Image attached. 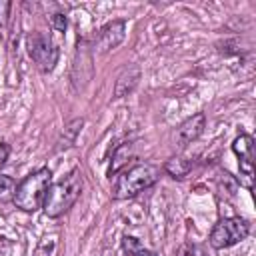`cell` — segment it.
<instances>
[{"mask_svg":"<svg viewBox=\"0 0 256 256\" xmlns=\"http://www.w3.org/2000/svg\"><path fill=\"white\" fill-rule=\"evenodd\" d=\"M80 192H82V174L78 168H74L62 180L50 184L46 198H44V204H42L44 214L50 218L62 216L64 212H68L74 206Z\"/></svg>","mask_w":256,"mask_h":256,"instance_id":"6da1fadb","label":"cell"},{"mask_svg":"<svg viewBox=\"0 0 256 256\" xmlns=\"http://www.w3.org/2000/svg\"><path fill=\"white\" fill-rule=\"evenodd\" d=\"M50 184H52L50 168H38L30 172L28 176H24L20 184H16V190L12 196L14 206L20 208L22 212H36L38 208H42Z\"/></svg>","mask_w":256,"mask_h":256,"instance_id":"7a4b0ae2","label":"cell"},{"mask_svg":"<svg viewBox=\"0 0 256 256\" xmlns=\"http://www.w3.org/2000/svg\"><path fill=\"white\" fill-rule=\"evenodd\" d=\"M158 176H160V168L154 166V164H136L128 170H124L116 182H114V188H112V198L116 200H126V198H132L136 194H140L142 190L154 186L158 182Z\"/></svg>","mask_w":256,"mask_h":256,"instance_id":"3957f363","label":"cell"},{"mask_svg":"<svg viewBox=\"0 0 256 256\" xmlns=\"http://www.w3.org/2000/svg\"><path fill=\"white\" fill-rule=\"evenodd\" d=\"M250 234V224L248 220L240 218V216H232V218H222L214 224L212 232H210V246L216 250L222 248H230L238 242H242L246 236Z\"/></svg>","mask_w":256,"mask_h":256,"instance_id":"277c9868","label":"cell"},{"mask_svg":"<svg viewBox=\"0 0 256 256\" xmlns=\"http://www.w3.org/2000/svg\"><path fill=\"white\" fill-rule=\"evenodd\" d=\"M26 48H28V56L32 58V62L36 64V68L40 72H52L56 62H58V48L54 46V42L44 36L42 32H32L26 38Z\"/></svg>","mask_w":256,"mask_h":256,"instance_id":"5b68a950","label":"cell"},{"mask_svg":"<svg viewBox=\"0 0 256 256\" xmlns=\"http://www.w3.org/2000/svg\"><path fill=\"white\" fill-rule=\"evenodd\" d=\"M232 150L238 156L240 174L244 176L242 184L252 190V176H254V140L250 134H240L232 142Z\"/></svg>","mask_w":256,"mask_h":256,"instance_id":"8992f818","label":"cell"},{"mask_svg":"<svg viewBox=\"0 0 256 256\" xmlns=\"http://www.w3.org/2000/svg\"><path fill=\"white\" fill-rule=\"evenodd\" d=\"M204 126H206V116H204V112L192 114L190 118H186V120L174 130V142H176L178 146H186V144L194 142V140L204 132Z\"/></svg>","mask_w":256,"mask_h":256,"instance_id":"52a82bcc","label":"cell"},{"mask_svg":"<svg viewBox=\"0 0 256 256\" xmlns=\"http://www.w3.org/2000/svg\"><path fill=\"white\" fill-rule=\"evenodd\" d=\"M126 34V22L124 20H112L106 26L100 28L98 38H96V46L100 52H108L112 48H116Z\"/></svg>","mask_w":256,"mask_h":256,"instance_id":"ba28073f","label":"cell"},{"mask_svg":"<svg viewBox=\"0 0 256 256\" xmlns=\"http://www.w3.org/2000/svg\"><path fill=\"white\" fill-rule=\"evenodd\" d=\"M140 80V66L132 64L128 68H124L120 72V76L116 78V84H114V98H122V96H128L136 84Z\"/></svg>","mask_w":256,"mask_h":256,"instance_id":"9c48e42d","label":"cell"},{"mask_svg":"<svg viewBox=\"0 0 256 256\" xmlns=\"http://www.w3.org/2000/svg\"><path fill=\"white\" fill-rule=\"evenodd\" d=\"M190 168H192V164H190L188 160L180 158V156H172V158H168L166 164H164V170H166L172 178H184V176L190 172Z\"/></svg>","mask_w":256,"mask_h":256,"instance_id":"30bf717a","label":"cell"},{"mask_svg":"<svg viewBox=\"0 0 256 256\" xmlns=\"http://www.w3.org/2000/svg\"><path fill=\"white\" fill-rule=\"evenodd\" d=\"M130 154H132V144H120L116 150H114V154H112V160H110V168H108V174L112 176V174H116L118 172V168L130 158Z\"/></svg>","mask_w":256,"mask_h":256,"instance_id":"8fae6325","label":"cell"},{"mask_svg":"<svg viewBox=\"0 0 256 256\" xmlns=\"http://www.w3.org/2000/svg\"><path fill=\"white\" fill-rule=\"evenodd\" d=\"M14 190H16L14 178H10V176H6V174H0V202L10 200V198L14 196Z\"/></svg>","mask_w":256,"mask_h":256,"instance_id":"7c38bea8","label":"cell"},{"mask_svg":"<svg viewBox=\"0 0 256 256\" xmlns=\"http://www.w3.org/2000/svg\"><path fill=\"white\" fill-rule=\"evenodd\" d=\"M82 126H84V120H82V118L72 120V122L64 128V134H62V136H64V144H62V146H70V144L74 142V138H76V134L80 132Z\"/></svg>","mask_w":256,"mask_h":256,"instance_id":"4fadbf2b","label":"cell"},{"mask_svg":"<svg viewBox=\"0 0 256 256\" xmlns=\"http://www.w3.org/2000/svg\"><path fill=\"white\" fill-rule=\"evenodd\" d=\"M144 246H142V242L138 240V238H134V236H124L122 238V250L128 254V256H134L136 252H140Z\"/></svg>","mask_w":256,"mask_h":256,"instance_id":"5bb4252c","label":"cell"},{"mask_svg":"<svg viewBox=\"0 0 256 256\" xmlns=\"http://www.w3.org/2000/svg\"><path fill=\"white\" fill-rule=\"evenodd\" d=\"M50 24H52V28L56 30V32H64L66 30V26H68V20H66V16L64 14H52L50 16Z\"/></svg>","mask_w":256,"mask_h":256,"instance_id":"9a60e30c","label":"cell"},{"mask_svg":"<svg viewBox=\"0 0 256 256\" xmlns=\"http://www.w3.org/2000/svg\"><path fill=\"white\" fill-rule=\"evenodd\" d=\"M10 8H12V4H10L8 0H0V28H4V26L8 24Z\"/></svg>","mask_w":256,"mask_h":256,"instance_id":"2e32d148","label":"cell"},{"mask_svg":"<svg viewBox=\"0 0 256 256\" xmlns=\"http://www.w3.org/2000/svg\"><path fill=\"white\" fill-rule=\"evenodd\" d=\"M176 256H196V248H194V244H190V242L180 244L178 250H176Z\"/></svg>","mask_w":256,"mask_h":256,"instance_id":"e0dca14e","label":"cell"},{"mask_svg":"<svg viewBox=\"0 0 256 256\" xmlns=\"http://www.w3.org/2000/svg\"><path fill=\"white\" fill-rule=\"evenodd\" d=\"M8 156H10V146H8L6 142H2V144H0V168L6 164Z\"/></svg>","mask_w":256,"mask_h":256,"instance_id":"ac0fdd59","label":"cell"},{"mask_svg":"<svg viewBox=\"0 0 256 256\" xmlns=\"http://www.w3.org/2000/svg\"><path fill=\"white\" fill-rule=\"evenodd\" d=\"M134 256H156V254H154L152 250H146V248H142V250H140V252H136Z\"/></svg>","mask_w":256,"mask_h":256,"instance_id":"d6986e66","label":"cell"}]
</instances>
